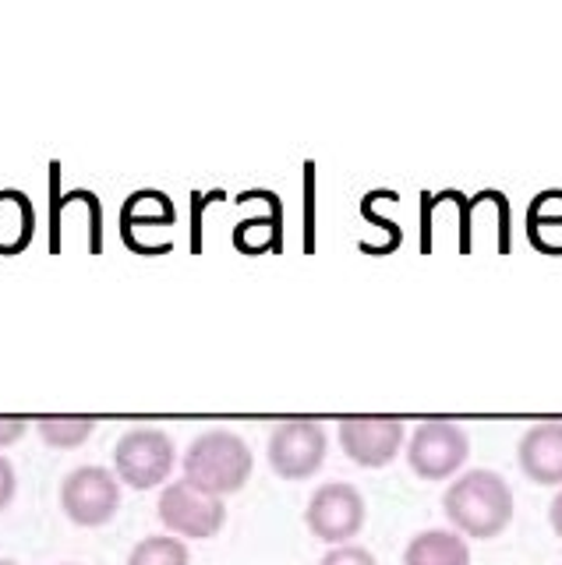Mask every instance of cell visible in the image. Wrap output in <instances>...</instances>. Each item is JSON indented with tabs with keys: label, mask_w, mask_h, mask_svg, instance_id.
<instances>
[{
	"label": "cell",
	"mask_w": 562,
	"mask_h": 565,
	"mask_svg": "<svg viewBox=\"0 0 562 565\" xmlns=\"http://www.w3.org/2000/svg\"><path fill=\"white\" fill-rule=\"evenodd\" d=\"M520 470L527 473V481L559 488L562 484V420H544L527 428L520 438Z\"/></svg>",
	"instance_id": "cell-10"
},
{
	"label": "cell",
	"mask_w": 562,
	"mask_h": 565,
	"mask_svg": "<svg viewBox=\"0 0 562 565\" xmlns=\"http://www.w3.org/2000/svg\"><path fill=\"white\" fill-rule=\"evenodd\" d=\"M36 237V205L25 191H0V255H22Z\"/></svg>",
	"instance_id": "cell-12"
},
{
	"label": "cell",
	"mask_w": 562,
	"mask_h": 565,
	"mask_svg": "<svg viewBox=\"0 0 562 565\" xmlns=\"http://www.w3.org/2000/svg\"><path fill=\"white\" fill-rule=\"evenodd\" d=\"M403 420L396 417H347L340 420V446L358 467H390L403 449Z\"/></svg>",
	"instance_id": "cell-9"
},
{
	"label": "cell",
	"mask_w": 562,
	"mask_h": 565,
	"mask_svg": "<svg viewBox=\"0 0 562 565\" xmlns=\"http://www.w3.org/2000/svg\"><path fill=\"white\" fill-rule=\"evenodd\" d=\"M61 509L75 526H103L120 509V481L107 467L85 463L61 481Z\"/></svg>",
	"instance_id": "cell-6"
},
{
	"label": "cell",
	"mask_w": 562,
	"mask_h": 565,
	"mask_svg": "<svg viewBox=\"0 0 562 565\" xmlns=\"http://www.w3.org/2000/svg\"><path fill=\"white\" fill-rule=\"evenodd\" d=\"M178 223V209L163 191H135L131 199L120 205V234L138 252L142 234H156V230H170Z\"/></svg>",
	"instance_id": "cell-11"
},
{
	"label": "cell",
	"mask_w": 562,
	"mask_h": 565,
	"mask_svg": "<svg viewBox=\"0 0 562 565\" xmlns=\"http://www.w3.org/2000/svg\"><path fill=\"white\" fill-rule=\"evenodd\" d=\"M467 456H470L467 431L453 420L417 424L407 441V463L421 481H449L467 463Z\"/></svg>",
	"instance_id": "cell-7"
},
{
	"label": "cell",
	"mask_w": 562,
	"mask_h": 565,
	"mask_svg": "<svg viewBox=\"0 0 562 565\" xmlns=\"http://www.w3.org/2000/svg\"><path fill=\"white\" fill-rule=\"evenodd\" d=\"M319 565H379V562L361 544H340V547H332V552H326Z\"/></svg>",
	"instance_id": "cell-17"
},
{
	"label": "cell",
	"mask_w": 562,
	"mask_h": 565,
	"mask_svg": "<svg viewBox=\"0 0 562 565\" xmlns=\"http://www.w3.org/2000/svg\"><path fill=\"white\" fill-rule=\"evenodd\" d=\"M443 512L460 537L491 541L513 523V488L496 470H467L446 488Z\"/></svg>",
	"instance_id": "cell-1"
},
{
	"label": "cell",
	"mask_w": 562,
	"mask_h": 565,
	"mask_svg": "<svg viewBox=\"0 0 562 565\" xmlns=\"http://www.w3.org/2000/svg\"><path fill=\"white\" fill-rule=\"evenodd\" d=\"M160 523L170 530L173 537H191V541H209L216 537L223 523H226V505L216 494H209L202 488H195L191 481H170L160 491Z\"/></svg>",
	"instance_id": "cell-4"
},
{
	"label": "cell",
	"mask_w": 562,
	"mask_h": 565,
	"mask_svg": "<svg viewBox=\"0 0 562 565\" xmlns=\"http://www.w3.org/2000/svg\"><path fill=\"white\" fill-rule=\"evenodd\" d=\"M403 565H470L467 537L456 530H421L403 547Z\"/></svg>",
	"instance_id": "cell-13"
},
{
	"label": "cell",
	"mask_w": 562,
	"mask_h": 565,
	"mask_svg": "<svg viewBox=\"0 0 562 565\" xmlns=\"http://www.w3.org/2000/svg\"><path fill=\"white\" fill-rule=\"evenodd\" d=\"M326 428L319 420L294 417L276 424L269 435V467L284 477V481H308L326 463Z\"/></svg>",
	"instance_id": "cell-8"
},
{
	"label": "cell",
	"mask_w": 562,
	"mask_h": 565,
	"mask_svg": "<svg viewBox=\"0 0 562 565\" xmlns=\"http://www.w3.org/2000/svg\"><path fill=\"white\" fill-rule=\"evenodd\" d=\"M29 431V420L25 417H0V449L14 446L22 435Z\"/></svg>",
	"instance_id": "cell-19"
},
{
	"label": "cell",
	"mask_w": 562,
	"mask_h": 565,
	"mask_svg": "<svg viewBox=\"0 0 562 565\" xmlns=\"http://www.w3.org/2000/svg\"><path fill=\"white\" fill-rule=\"evenodd\" d=\"M64 565H72V562H64Z\"/></svg>",
	"instance_id": "cell-22"
},
{
	"label": "cell",
	"mask_w": 562,
	"mask_h": 565,
	"mask_svg": "<svg viewBox=\"0 0 562 565\" xmlns=\"http://www.w3.org/2000/svg\"><path fill=\"white\" fill-rule=\"evenodd\" d=\"M549 523L555 530V537H562V488H559V494H555L552 505H549Z\"/></svg>",
	"instance_id": "cell-20"
},
{
	"label": "cell",
	"mask_w": 562,
	"mask_h": 565,
	"mask_svg": "<svg viewBox=\"0 0 562 565\" xmlns=\"http://www.w3.org/2000/svg\"><path fill=\"white\" fill-rule=\"evenodd\" d=\"M178 463V446L160 428H131L114 446V473L120 484L135 491H149L170 481Z\"/></svg>",
	"instance_id": "cell-3"
},
{
	"label": "cell",
	"mask_w": 562,
	"mask_h": 565,
	"mask_svg": "<svg viewBox=\"0 0 562 565\" xmlns=\"http://www.w3.org/2000/svg\"><path fill=\"white\" fill-rule=\"evenodd\" d=\"M14 491H19V473H14V467H11V459H8V456H0V509H8V505H11Z\"/></svg>",
	"instance_id": "cell-18"
},
{
	"label": "cell",
	"mask_w": 562,
	"mask_h": 565,
	"mask_svg": "<svg viewBox=\"0 0 562 565\" xmlns=\"http://www.w3.org/2000/svg\"><path fill=\"white\" fill-rule=\"evenodd\" d=\"M252 470H255V456L248 449V441L226 428L202 431L184 452V481L216 494V499L237 494L252 481Z\"/></svg>",
	"instance_id": "cell-2"
},
{
	"label": "cell",
	"mask_w": 562,
	"mask_h": 565,
	"mask_svg": "<svg viewBox=\"0 0 562 565\" xmlns=\"http://www.w3.org/2000/svg\"><path fill=\"white\" fill-rule=\"evenodd\" d=\"M368 516V505H364V494L347 484V481H329L319 484L311 491L308 509H305V523L311 530V537H319L322 544H350L364 526Z\"/></svg>",
	"instance_id": "cell-5"
},
{
	"label": "cell",
	"mask_w": 562,
	"mask_h": 565,
	"mask_svg": "<svg viewBox=\"0 0 562 565\" xmlns=\"http://www.w3.org/2000/svg\"><path fill=\"white\" fill-rule=\"evenodd\" d=\"M541 230H562V191H549L531 205V234Z\"/></svg>",
	"instance_id": "cell-16"
},
{
	"label": "cell",
	"mask_w": 562,
	"mask_h": 565,
	"mask_svg": "<svg viewBox=\"0 0 562 565\" xmlns=\"http://www.w3.org/2000/svg\"><path fill=\"white\" fill-rule=\"evenodd\" d=\"M188 544L173 534H152L142 537L128 555V565H188Z\"/></svg>",
	"instance_id": "cell-14"
},
{
	"label": "cell",
	"mask_w": 562,
	"mask_h": 565,
	"mask_svg": "<svg viewBox=\"0 0 562 565\" xmlns=\"http://www.w3.org/2000/svg\"><path fill=\"white\" fill-rule=\"evenodd\" d=\"M0 565H19V562H11V558H0Z\"/></svg>",
	"instance_id": "cell-21"
},
{
	"label": "cell",
	"mask_w": 562,
	"mask_h": 565,
	"mask_svg": "<svg viewBox=\"0 0 562 565\" xmlns=\"http://www.w3.org/2000/svg\"><path fill=\"white\" fill-rule=\"evenodd\" d=\"M36 431L46 446L75 449L82 441H89V435L96 431V417H40Z\"/></svg>",
	"instance_id": "cell-15"
}]
</instances>
